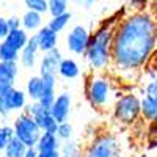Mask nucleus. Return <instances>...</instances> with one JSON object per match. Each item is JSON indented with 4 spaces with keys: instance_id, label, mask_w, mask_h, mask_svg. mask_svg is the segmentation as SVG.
I'll list each match as a JSON object with an SVG mask.
<instances>
[{
    "instance_id": "f257e3e1",
    "label": "nucleus",
    "mask_w": 157,
    "mask_h": 157,
    "mask_svg": "<svg viewBox=\"0 0 157 157\" xmlns=\"http://www.w3.org/2000/svg\"><path fill=\"white\" fill-rule=\"evenodd\" d=\"M155 52L157 10L154 5L141 13H127L126 10L115 29L110 68L121 78L132 77L146 68Z\"/></svg>"
},
{
    "instance_id": "f03ea898",
    "label": "nucleus",
    "mask_w": 157,
    "mask_h": 157,
    "mask_svg": "<svg viewBox=\"0 0 157 157\" xmlns=\"http://www.w3.org/2000/svg\"><path fill=\"white\" fill-rule=\"evenodd\" d=\"M126 10H121L115 13L113 16L104 19L94 32H91L90 46L85 54V58L90 64V68L101 72L104 69H109L112 64V44H113V35L118 21L121 19Z\"/></svg>"
},
{
    "instance_id": "7ed1b4c3",
    "label": "nucleus",
    "mask_w": 157,
    "mask_h": 157,
    "mask_svg": "<svg viewBox=\"0 0 157 157\" xmlns=\"http://www.w3.org/2000/svg\"><path fill=\"white\" fill-rule=\"evenodd\" d=\"M85 94L91 107L96 110H104L110 105L113 94V86L110 78L101 74H93L85 83Z\"/></svg>"
},
{
    "instance_id": "20e7f679",
    "label": "nucleus",
    "mask_w": 157,
    "mask_h": 157,
    "mask_svg": "<svg viewBox=\"0 0 157 157\" xmlns=\"http://www.w3.org/2000/svg\"><path fill=\"white\" fill-rule=\"evenodd\" d=\"M141 116V99L135 93H126L115 101L113 120L121 126H132Z\"/></svg>"
},
{
    "instance_id": "39448f33",
    "label": "nucleus",
    "mask_w": 157,
    "mask_h": 157,
    "mask_svg": "<svg viewBox=\"0 0 157 157\" xmlns=\"http://www.w3.org/2000/svg\"><path fill=\"white\" fill-rule=\"evenodd\" d=\"M83 157H121V145L112 132H101L83 148Z\"/></svg>"
},
{
    "instance_id": "423d86ee",
    "label": "nucleus",
    "mask_w": 157,
    "mask_h": 157,
    "mask_svg": "<svg viewBox=\"0 0 157 157\" xmlns=\"http://www.w3.org/2000/svg\"><path fill=\"white\" fill-rule=\"evenodd\" d=\"M13 129H14V137H17L27 148L36 146L39 137L43 134V130L39 129V126L33 120V116L25 112H22L14 120Z\"/></svg>"
},
{
    "instance_id": "0eeeda50",
    "label": "nucleus",
    "mask_w": 157,
    "mask_h": 157,
    "mask_svg": "<svg viewBox=\"0 0 157 157\" xmlns=\"http://www.w3.org/2000/svg\"><path fill=\"white\" fill-rule=\"evenodd\" d=\"M90 39H91V32L88 30V27L82 24L74 25L66 35V49L72 55L85 57L90 46Z\"/></svg>"
},
{
    "instance_id": "6e6552de",
    "label": "nucleus",
    "mask_w": 157,
    "mask_h": 157,
    "mask_svg": "<svg viewBox=\"0 0 157 157\" xmlns=\"http://www.w3.org/2000/svg\"><path fill=\"white\" fill-rule=\"evenodd\" d=\"M22 112L32 115L33 120L36 121V124L39 126V129H41L43 132L57 134V130H58V123H57V120L52 116L50 110L46 109V107H43L39 102H30V104H27Z\"/></svg>"
},
{
    "instance_id": "1a4fd4ad",
    "label": "nucleus",
    "mask_w": 157,
    "mask_h": 157,
    "mask_svg": "<svg viewBox=\"0 0 157 157\" xmlns=\"http://www.w3.org/2000/svg\"><path fill=\"white\" fill-rule=\"evenodd\" d=\"M71 107H72V98L69 93L63 91L60 93L54 102V105L50 107V113L52 116L57 120L58 124L61 123H66L69 120V115H71Z\"/></svg>"
},
{
    "instance_id": "9d476101",
    "label": "nucleus",
    "mask_w": 157,
    "mask_h": 157,
    "mask_svg": "<svg viewBox=\"0 0 157 157\" xmlns=\"http://www.w3.org/2000/svg\"><path fill=\"white\" fill-rule=\"evenodd\" d=\"M61 60L63 54L58 47L50 52H46L41 61H39V75H57Z\"/></svg>"
},
{
    "instance_id": "9b49d317",
    "label": "nucleus",
    "mask_w": 157,
    "mask_h": 157,
    "mask_svg": "<svg viewBox=\"0 0 157 157\" xmlns=\"http://www.w3.org/2000/svg\"><path fill=\"white\" fill-rule=\"evenodd\" d=\"M36 39H38V46H39V50L41 52H50L58 47V33L54 32L49 25H44L41 27L36 33H35Z\"/></svg>"
},
{
    "instance_id": "f8f14e48",
    "label": "nucleus",
    "mask_w": 157,
    "mask_h": 157,
    "mask_svg": "<svg viewBox=\"0 0 157 157\" xmlns=\"http://www.w3.org/2000/svg\"><path fill=\"white\" fill-rule=\"evenodd\" d=\"M38 50H39V46H38V39L35 35L30 36L27 46H25L22 50H21V55H19V60H21V64L27 69H32L35 64H36V57H38Z\"/></svg>"
},
{
    "instance_id": "ddd939ff",
    "label": "nucleus",
    "mask_w": 157,
    "mask_h": 157,
    "mask_svg": "<svg viewBox=\"0 0 157 157\" xmlns=\"http://www.w3.org/2000/svg\"><path fill=\"white\" fill-rule=\"evenodd\" d=\"M13 91H14V80L0 78V115L2 116H8L11 113L10 99Z\"/></svg>"
},
{
    "instance_id": "4468645a",
    "label": "nucleus",
    "mask_w": 157,
    "mask_h": 157,
    "mask_svg": "<svg viewBox=\"0 0 157 157\" xmlns=\"http://www.w3.org/2000/svg\"><path fill=\"white\" fill-rule=\"evenodd\" d=\"M22 29L25 32H32L33 35L41 29L44 27L43 25V14L41 13H36V11H32V10H27L22 14Z\"/></svg>"
},
{
    "instance_id": "2eb2a0df",
    "label": "nucleus",
    "mask_w": 157,
    "mask_h": 157,
    "mask_svg": "<svg viewBox=\"0 0 157 157\" xmlns=\"http://www.w3.org/2000/svg\"><path fill=\"white\" fill-rule=\"evenodd\" d=\"M60 148H61V141L57 137V134H49V132H43L38 140V145H36V149L39 152L60 151Z\"/></svg>"
},
{
    "instance_id": "dca6fc26",
    "label": "nucleus",
    "mask_w": 157,
    "mask_h": 157,
    "mask_svg": "<svg viewBox=\"0 0 157 157\" xmlns=\"http://www.w3.org/2000/svg\"><path fill=\"white\" fill-rule=\"evenodd\" d=\"M58 75L66 80H74L80 75V66L74 58H63L58 66Z\"/></svg>"
},
{
    "instance_id": "f3484780",
    "label": "nucleus",
    "mask_w": 157,
    "mask_h": 157,
    "mask_svg": "<svg viewBox=\"0 0 157 157\" xmlns=\"http://www.w3.org/2000/svg\"><path fill=\"white\" fill-rule=\"evenodd\" d=\"M44 91V82L41 75H33L27 80V86H25V93L30 98L32 102H38L43 96Z\"/></svg>"
},
{
    "instance_id": "a211bd4d",
    "label": "nucleus",
    "mask_w": 157,
    "mask_h": 157,
    "mask_svg": "<svg viewBox=\"0 0 157 157\" xmlns=\"http://www.w3.org/2000/svg\"><path fill=\"white\" fill-rule=\"evenodd\" d=\"M29 39H30L29 32H25L24 29H16V30H11V32H10V35L6 36L5 41H6L10 46L14 47L17 52H21L25 46H27Z\"/></svg>"
},
{
    "instance_id": "6ab92c4d",
    "label": "nucleus",
    "mask_w": 157,
    "mask_h": 157,
    "mask_svg": "<svg viewBox=\"0 0 157 157\" xmlns=\"http://www.w3.org/2000/svg\"><path fill=\"white\" fill-rule=\"evenodd\" d=\"M141 116L149 124L157 123V101L148 96L141 98Z\"/></svg>"
},
{
    "instance_id": "aec40b11",
    "label": "nucleus",
    "mask_w": 157,
    "mask_h": 157,
    "mask_svg": "<svg viewBox=\"0 0 157 157\" xmlns=\"http://www.w3.org/2000/svg\"><path fill=\"white\" fill-rule=\"evenodd\" d=\"M60 152H61V157H83V148L74 140L63 141Z\"/></svg>"
},
{
    "instance_id": "412c9836",
    "label": "nucleus",
    "mask_w": 157,
    "mask_h": 157,
    "mask_svg": "<svg viewBox=\"0 0 157 157\" xmlns=\"http://www.w3.org/2000/svg\"><path fill=\"white\" fill-rule=\"evenodd\" d=\"M25 151H27V146L17 137H13V140L6 145L3 152H5V157H24Z\"/></svg>"
},
{
    "instance_id": "4be33fe9",
    "label": "nucleus",
    "mask_w": 157,
    "mask_h": 157,
    "mask_svg": "<svg viewBox=\"0 0 157 157\" xmlns=\"http://www.w3.org/2000/svg\"><path fill=\"white\" fill-rule=\"evenodd\" d=\"M25 105H27V93L22 90H17L14 88L11 94V99H10V107H11V112L14 110H24Z\"/></svg>"
},
{
    "instance_id": "5701e85b",
    "label": "nucleus",
    "mask_w": 157,
    "mask_h": 157,
    "mask_svg": "<svg viewBox=\"0 0 157 157\" xmlns=\"http://www.w3.org/2000/svg\"><path fill=\"white\" fill-rule=\"evenodd\" d=\"M19 72L16 61H0V78H8V80H16Z\"/></svg>"
},
{
    "instance_id": "b1692460",
    "label": "nucleus",
    "mask_w": 157,
    "mask_h": 157,
    "mask_svg": "<svg viewBox=\"0 0 157 157\" xmlns=\"http://www.w3.org/2000/svg\"><path fill=\"white\" fill-rule=\"evenodd\" d=\"M21 52H17L13 46H10L5 39L0 41V61H17Z\"/></svg>"
},
{
    "instance_id": "393cba45",
    "label": "nucleus",
    "mask_w": 157,
    "mask_h": 157,
    "mask_svg": "<svg viewBox=\"0 0 157 157\" xmlns=\"http://www.w3.org/2000/svg\"><path fill=\"white\" fill-rule=\"evenodd\" d=\"M71 22V13L68 11V13H64V14H60V16H54V17H50V21H49V27L54 30V32H57V33H60V32H63L64 29L68 27V24Z\"/></svg>"
},
{
    "instance_id": "a878e982",
    "label": "nucleus",
    "mask_w": 157,
    "mask_h": 157,
    "mask_svg": "<svg viewBox=\"0 0 157 157\" xmlns=\"http://www.w3.org/2000/svg\"><path fill=\"white\" fill-rule=\"evenodd\" d=\"M68 6H69V0H49V14H50V17L68 13Z\"/></svg>"
},
{
    "instance_id": "bb28decb",
    "label": "nucleus",
    "mask_w": 157,
    "mask_h": 157,
    "mask_svg": "<svg viewBox=\"0 0 157 157\" xmlns=\"http://www.w3.org/2000/svg\"><path fill=\"white\" fill-rule=\"evenodd\" d=\"M27 10L41 13V14H46L49 13V0H24Z\"/></svg>"
},
{
    "instance_id": "cd10ccee",
    "label": "nucleus",
    "mask_w": 157,
    "mask_h": 157,
    "mask_svg": "<svg viewBox=\"0 0 157 157\" xmlns=\"http://www.w3.org/2000/svg\"><path fill=\"white\" fill-rule=\"evenodd\" d=\"M13 137H14V129L10 126H0V151H5Z\"/></svg>"
},
{
    "instance_id": "c85d7f7f",
    "label": "nucleus",
    "mask_w": 157,
    "mask_h": 157,
    "mask_svg": "<svg viewBox=\"0 0 157 157\" xmlns=\"http://www.w3.org/2000/svg\"><path fill=\"white\" fill-rule=\"evenodd\" d=\"M72 135H74V127L69 124V121L58 124L57 137L60 138V141H68V140H72Z\"/></svg>"
},
{
    "instance_id": "c756f323",
    "label": "nucleus",
    "mask_w": 157,
    "mask_h": 157,
    "mask_svg": "<svg viewBox=\"0 0 157 157\" xmlns=\"http://www.w3.org/2000/svg\"><path fill=\"white\" fill-rule=\"evenodd\" d=\"M149 8H151L149 0H127V10H130L132 13H141Z\"/></svg>"
},
{
    "instance_id": "7c9ffc66",
    "label": "nucleus",
    "mask_w": 157,
    "mask_h": 157,
    "mask_svg": "<svg viewBox=\"0 0 157 157\" xmlns=\"http://www.w3.org/2000/svg\"><path fill=\"white\" fill-rule=\"evenodd\" d=\"M145 96L152 98V99L157 101V77L151 78V80L145 85Z\"/></svg>"
},
{
    "instance_id": "2f4dec72",
    "label": "nucleus",
    "mask_w": 157,
    "mask_h": 157,
    "mask_svg": "<svg viewBox=\"0 0 157 157\" xmlns=\"http://www.w3.org/2000/svg\"><path fill=\"white\" fill-rule=\"evenodd\" d=\"M11 29L8 25V19L6 17H0V41H3L6 39V36L10 35Z\"/></svg>"
},
{
    "instance_id": "473e14b6",
    "label": "nucleus",
    "mask_w": 157,
    "mask_h": 157,
    "mask_svg": "<svg viewBox=\"0 0 157 157\" xmlns=\"http://www.w3.org/2000/svg\"><path fill=\"white\" fill-rule=\"evenodd\" d=\"M8 25L11 30H16V29H22V19L17 16H11L8 17Z\"/></svg>"
},
{
    "instance_id": "72a5a7b5",
    "label": "nucleus",
    "mask_w": 157,
    "mask_h": 157,
    "mask_svg": "<svg viewBox=\"0 0 157 157\" xmlns=\"http://www.w3.org/2000/svg\"><path fill=\"white\" fill-rule=\"evenodd\" d=\"M38 155H39V151L36 149V146H33V148H27L24 157H38Z\"/></svg>"
},
{
    "instance_id": "f704fd0d",
    "label": "nucleus",
    "mask_w": 157,
    "mask_h": 157,
    "mask_svg": "<svg viewBox=\"0 0 157 157\" xmlns=\"http://www.w3.org/2000/svg\"><path fill=\"white\" fill-rule=\"evenodd\" d=\"M94 2H98V0H82V3H85V5H93Z\"/></svg>"
},
{
    "instance_id": "c9c22d12",
    "label": "nucleus",
    "mask_w": 157,
    "mask_h": 157,
    "mask_svg": "<svg viewBox=\"0 0 157 157\" xmlns=\"http://www.w3.org/2000/svg\"><path fill=\"white\" fill-rule=\"evenodd\" d=\"M140 157H151V155H149V154H148V152H145V154H141V155H140Z\"/></svg>"
},
{
    "instance_id": "e433bc0d",
    "label": "nucleus",
    "mask_w": 157,
    "mask_h": 157,
    "mask_svg": "<svg viewBox=\"0 0 157 157\" xmlns=\"http://www.w3.org/2000/svg\"><path fill=\"white\" fill-rule=\"evenodd\" d=\"M152 2H154V3H155V5H157V0H152Z\"/></svg>"
},
{
    "instance_id": "4c0bfd02",
    "label": "nucleus",
    "mask_w": 157,
    "mask_h": 157,
    "mask_svg": "<svg viewBox=\"0 0 157 157\" xmlns=\"http://www.w3.org/2000/svg\"><path fill=\"white\" fill-rule=\"evenodd\" d=\"M154 126H155V127H157V123H154Z\"/></svg>"
},
{
    "instance_id": "58836bf2",
    "label": "nucleus",
    "mask_w": 157,
    "mask_h": 157,
    "mask_svg": "<svg viewBox=\"0 0 157 157\" xmlns=\"http://www.w3.org/2000/svg\"><path fill=\"white\" fill-rule=\"evenodd\" d=\"M154 157H157V152H155V155H154Z\"/></svg>"
},
{
    "instance_id": "ea45409f",
    "label": "nucleus",
    "mask_w": 157,
    "mask_h": 157,
    "mask_svg": "<svg viewBox=\"0 0 157 157\" xmlns=\"http://www.w3.org/2000/svg\"><path fill=\"white\" fill-rule=\"evenodd\" d=\"M0 118H2V115H0Z\"/></svg>"
}]
</instances>
